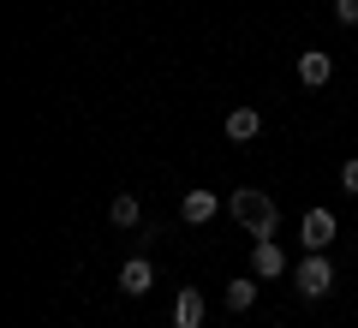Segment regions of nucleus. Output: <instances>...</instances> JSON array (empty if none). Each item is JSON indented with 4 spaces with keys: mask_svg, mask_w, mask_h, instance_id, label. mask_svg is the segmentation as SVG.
Returning <instances> with one entry per match:
<instances>
[{
    "mask_svg": "<svg viewBox=\"0 0 358 328\" xmlns=\"http://www.w3.org/2000/svg\"><path fill=\"white\" fill-rule=\"evenodd\" d=\"M257 131H263V114H257V108H233L227 114V138L233 143H251Z\"/></svg>",
    "mask_w": 358,
    "mask_h": 328,
    "instance_id": "nucleus-9",
    "label": "nucleus"
},
{
    "mask_svg": "<svg viewBox=\"0 0 358 328\" xmlns=\"http://www.w3.org/2000/svg\"><path fill=\"white\" fill-rule=\"evenodd\" d=\"M150 287H155L150 257H126V263H120V292H126V299H143Z\"/></svg>",
    "mask_w": 358,
    "mask_h": 328,
    "instance_id": "nucleus-3",
    "label": "nucleus"
},
{
    "mask_svg": "<svg viewBox=\"0 0 358 328\" xmlns=\"http://www.w3.org/2000/svg\"><path fill=\"white\" fill-rule=\"evenodd\" d=\"M299 78H305L310 90H322V84L334 78V60H329L322 48H305V54H299Z\"/></svg>",
    "mask_w": 358,
    "mask_h": 328,
    "instance_id": "nucleus-8",
    "label": "nucleus"
},
{
    "mask_svg": "<svg viewBox=\"0 0 358 328\" xmlns=\"http://www.w3.org/2000/svg\"><path fill=\"white\" fill-rule=\"evenodd\" d=\"M203 316H209L203 292H197V287H179V299H173V328H203Z\"/></svg>",
    "mask_w": 358,
    "mask_h": 328,
    "instance_id": "nucleus-5",
    "label": "nucleus"
},
{
    "mask_svg": "<svg viewBox=\"0 0 358 328\" xmlns=\"http://www.w3.org/2000/svg\"><path fill=\"white\" fill-rule=\"evenodd\" d=\"M108 215H114V227H138V221H143V203L131 197V191H120V197L108 203Z\"/></svg>",
    "mask_w": 358,
    "mask_h": 328,
    "instance_id": "nucleus-10",
    "label": "nucleus"
},
{
    "mask_svg": "<svg viewBox=\"0 0 358 328\" xmlns=\"http://www.w3.org/2000/svg\"><path fill=\"white\" fill-rule=\"evenodd\" d=\"M215 209H221V197H215V191H185V197H179V221H192V227L215 221Z\"/></svg>",
    "mask_w": 358,
    "mask_h": 328,
    "instance_id": "nucleus-6",
    "label": "nucleus"
},
{
    "mask_svg": "<svg viewBox=\"0 0 358 328\" xmlns=\"http://www.w3.org/2000/svg\"><path fill=\"white\" fill-rule=\"evenodd\" d=\"M341 185H346V191L358 197V162H346V167H341Z\"/></svg>",
    "mask_w": 358,
    "mask_h": 328,
    "instance_id": "nucleus-13",
    "label": "nucleus"
},
{
    "mask_svg": "<svg viewBox=\"0 0 358 328\" xmlns=\"http://www.w3.org/2000/svg\"><path fill=\"white\" fill-rule=\"evenodd\" d=\"M334 18L341 24H358V0H334Z\"/></svg>",
    "mask_w": 358,
    "mask_h": 328,
    "instance_id": "nucleus-12",
    "label": "nucleus"
},
{
    "mask_svg": "<svg viewBox=\"0 0 358 328\" xmlns=\"http://www.w3.org/2000/svg\"><path fill=\"white\" fill-rule=\"evenodd\" d=\"M293 280H299L305 299H329V292H334V269H329V257H322V251H305V263L293 269Z\"/></svg>",
    "mask_w": 358,
    "mask_h": 328,
    "instance_id": "nucleus-2",
    "label": "nucleus"
},
{
    "mask_svg": "<svg viewBox=\"0 0 358 328\" xmlns=\"http://www.w3.org/2000/svg\"><path fill=\"white\" fill-rule=\"evenodd\" d=\"M227 215L233 221H239L245 233H251V239H275V221H281V209H275V197H268V191H233L227 197Z\"/></svg>",
    "mask_w": 358,
    "mask_h": 328,
    "instance_id": "nucleus-1",
    "label": "nucleus"
},
{
    "mask_svg": "<svg viewBox=\"0 0 358 328\" xmlns=\"http://www.w3.org/2000/svg\"><path fill=\"white\" fill-rule=\"evenodd\" d=\"M251 304H257V275L227 280V311H251Z\"/></svg>",
    "mask_w": 358,
    "mask_h": 328,
    "instance_id": "nucleus-11",
    "label": "nucleus"
},
{
    "mask_svg": "<svg viewBox=\"0 0 358 328\" xmlns=\"http://www.w3.org/2000/svg\"><path fill=\"white\" fill-rule=\"evenodd\" d=\"M251 275H257V280L287 275V251H281L275 239H257V245H251Z\"/></svg>",
    "mask_w": 358,
    "mask_h": 328,
    "instance_id": "nucleus-4",
    "label": "nucleus"
},
{
    "mask_svg": "<svg viewBox=\"0 0 358 328\" xmlns=\"http://www.w3.org/2000/svg\"><path fill=\"white\" fill-rule=\"evenodd\" d=\"M334 233H341V221H334L329 209H310V215H305V251H329Z\"/></svg>",
    "mask_w": 358,
    "mask_h": 328,
    "instance_id": "nucleus-7",
    "label": "nucleus"
}]
</instances>
